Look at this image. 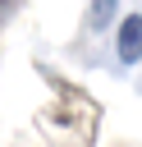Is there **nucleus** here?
I'll return each instance as SVG.
<instances>
[{"mask_svg":"<svg viewBox=\"0 0 142 147\" xmlns=\"http://www.w3.org/2000/svg\"><path fill=\"white\" fill-rule=\"evenodd\" d=\"M18 9H23V0H0V28H5V23H9Z\"/></svg>","mask_w":142,"mask_h":147,"instance_id":"4","label":"nucleus"},{"mask_svg":"<svg viewBox=\"0 0 142 147\" xmlns=\"http://www.w3.org/2000/svg\"><path fill=\"white\" fill-rule=\"evenodd\" d=\"M37 74H41V78L55 87V96H60L55 110H41V115H37L41 133H46L55 147H92V142H96V124H101V106H96L78 83L55 78L46 64H37Z\"/></svg>","mask_w":142,"mask_h":147,"instance_id":"1","label":"nucleus"},{"mask_svg":"<svg viewBox=\"0 0 142 147\" xmlns=\"http://www.w3.org/2000/svg\"><path fill=\"white\" fill-rule=\"evenodd\" d=\"M119 60L124 64H137L142 60V14H128L119 23Z\"/></svg>","mask_w":142,"mask_h":147,"instance_id":"2","label":"nucleus"},{"mask_svg":"<svg viewBox=\"0 0 142 147\" xmlns=\"http://www.w3.org/2000/svg\"><path fill=\"white\" fill-rule=\"evenodd\" d=\"M115 18V0H92V14H87V28H105Z\"/></svg>","mask_w":142,"mask_h":147,"instance_id":"3","label":"nucleus"}]
</instances>
